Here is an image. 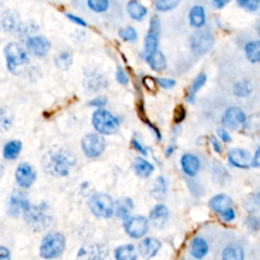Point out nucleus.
<instances>
[{
	"label": "nucleus",
	"instance_id": "f257e3e1",
	"mask_svg": "<svg viewBox=\"0 0 260 260\" xmlns=\"http://www.w3.org/2000/svg\"><path fill=\"white\" fill-rule=\"evenodd\" d=\"M75 165V157L65 147L49 150L43 158L45 171L54 177H65Z\"/></svg>",
	"mask_w": 260,
	"mask_h": 260
},
{
	"label": "nucleus",
	"instance_id": "f03ea898",
	"mask_svg": "<svg viewBox=\"0 0 260 260\" xmlns=\"http://www.w3.org/2000/svg\"><path fill=\"white\" fill-rule=\"evenodd\" d=\"M65 237L61 233L52 232L46 235L40 246V256L44 259H53L62 254L65 249Z\"/></svg>",
	"mask_w": 260,
	"mask_h": 260
},
{
	"label": "nucleus",
	"instance_id": "7ed1b4c3",
	"mask_svg": "<svg viewBox=\"0 0 260 260\" xmlns=\"http://www.w3.org/2000/svg\"><path fill=\"white\" fill-rule=\"evenodd\" d=\"M4 55L7 68L14 74H20L28 64V55L17 43H9L4 48Z\"/></svg>",
	"mask_w": 260,
	"mask_h": 260
},
{
	"label": "nucleus",
	"instance_id": "20e7f679",
	"mask_svg": "<svg viewBox=\"0 0 260 260\" xmlns=\"http://www.w3.org/2000/svg\"><path fill=\"white\" fill-rule=\"evenodd\" d=\"M25 219L29 227L36 231H43L51 224V216L46 204L29 206L24 213Z\"/></svg>",
	"mask_w": 260,
	"mask_h": 260
},
{
	"label": "nucleus",
	"instance_id": "39448f33",
	"mask_svg": "<svg viewBox=\"0 0 260 260\" xmlns=\"http://www.w3.org/2000/svg\"><path fill=\"white\" fill-rule=\"evenodd\" d=\"M90 211L98 218H110L114 213V202L110 195L97 193L90 197L88 202Z\"/></svg>",
	"mask_w": 260,
	"mask_h": 260
},
{
	"label": "nucleus",
	"instance_id": "423d86ee",
	"mask_svg": "<svg viewBox=\"0 0 260 260\" xmlns=\"http://www.w3.org/2000/svg\"><path fill=\"white\" fill-rule=\"evenodd\" d=\"M91 122H93L95 129L101 134H113L119 127V121L117 118L109 111L104 109H99L94 113Z\"/></svg>",
	"mask_w": 260,
	"mask_h": 260
},
{
	"label": "nucleus",
	"instance_id": "0eeeda50",
	"mask_svg": "<svg viewBox=\"0 0 260 260\" xmlns=\"http://www.w3.org/2000/svg\"><path fill=\"white\" fill-rule=\"evenodd\" d=\"M105 147L106 142L100 134H87L82 141V148L87 158H97L101 156Z\"/></svg>",
	"mask_w": 260,
	"mask_h": 260
},
{
	"label": "nucleus",
	"instance_id": "6e6552de",
	"mask_svg": "<svg viewBox=\"0 0 260 260\" xmlns=\"http://www.w3.org/2000/svg\"><path fill=\"white\" fill-rule=\"evenodd\" d=\"M148 220L145 217H133L125 221L124 229L128 236L134 239H139L148 232Z\"/></svg>",
	"mask_w": 260,
	"mask_h": 260
},
{
	"label": "nucleus",
	"instance_id": "1a4fd4ad",
	"mask_svg": "<svg viewBox=\"0 0 260 260\" xmlns=\"http://www.w3.org/2000/svg\"><path fill=\"white\" fill-rule=\"evenodd\" d=\"M109 250L103 244H90L82 247L76 260H107Z\"/></svg>",
	"mask_w": 260,
	"mask_h": 260
},
{
	"label": "nucleus",
	"instance_id": "9d476101",
	"mask_svg": "<svg viewBox=\"0 0 260 260\" xmlns=\"http://www.w3.org/2000/svg\"><path fill=\"white\" fill-rule=\"evenodd\" d=\"M160 20L158 17H152L149 23V30L144 41L145 57L158 50L159 35H160Z\"/></svg>",
	"mask_w": 260,
	"mask_h": 260
},
{
	"label": "nucleus",
	"instance_id": "9b49d317",
	"mask_svg": "<svg viewBox=\"0 0 260 260\" xmlns=\"http://www.w3.org/2000/svg\"><path fill=\"white\" fill-rule=\"evenodd\" d=\"M213 45V37L207 32H197L191 38V49L195 54L207 53Z\"/></svg>",
	"mask_w": 260,
	"mask_h": 260
},
{
	"label": "nucleus",
	"instance_id": "f8f14e48",
	"mask_svg": "<svg viewBox=\"0 0 260 260\" xmlns=\"http://www.w3.org/2000/svg\"><path fill=\"white\" fill-rule=\"evenodd\" d=\"M36 171L34 168L28 163L21 164L17 171H15V179H17L18 184L22 187L29 188L33 185L36 180Z\"/></svg>",
	"mask_w": 260,
	"mask_h": 260
},
{
	"label": "nucleus",
	"instance_id": "ddd939ff",
	"mask_svg": "<svg viewBox=\"0 0 260 260\" xmlns=\"http://www.w3.org/2000/svg\"><path fill=\"white\" fill-rule=\"evenodd\" d=\"M246 121V116L244 114V112L238 108V107H232V108H229L222 119L223 125L227 128L230 129H235L238 126L242 125L244 122Z\"/></svg>",
	"mask_w": 260,
	"mask_h": 260
},
{
	"label": "nucleus",
	"instance_id": "4468645a",
	"mask_svg": "<svg viewBox=\"0 0 260 260\" xmlns=\"http://www.w3.org/2000/svg\"><path fill=\"white\" fill-rule=\"evenodd\" d=\"M29 206L30 205L27 197L22 192L15 191L10 197L8 213L11 217H19L22 212L25 213Z\"/></svg>",
	"mask_w": 260,
	"mask_h": 260
},
{
	"label": "nucleus",
	"instance_id": "2eb2a0df",
	"mask_svg": "<svg viewBox=\"0 0 260 260\" xmlns=\"http://www.w3.org/2000/svg\"><path fill=\"white\" fill-rule=\"evenodd\" d=\"M27 48L35 56L43 57L49 52L51 44L45 37H32L27 41Z\"/></svg>",
	"mask_w": 260,
	"mask_h": 260
},
{
	"label": "nucleus",
	"instance_id": "dca6fc26",
	"mask_svg": "<svg viewBox=\"0 0 260 260\" xmlns=\"http://www.w3.org/2000/svg\"><path fill=\"white\" fill-rule=\"evenodd\" d=\"M229 161L233 166L242 169H246L252 164L251 155L247 150L241 148H234L229 151Z\"/></svg>",
	"mask_w": 260,
	"mask_h": 260
},
{
	"label": "nucleus",
	"instance_id": "f3484780",
	"mask_svg": "<svg viewBox=\"0 0 260 260\" xmlns=\"http://www.w3.org/2000/svg\"><path fill=\"white\" fill-rule=\"evenodd\" d=\"M161 249V242L155 238H145L140 244V252L145 259L155 257Z\"/></svg>",
	"mask_w": 260,
	"mask_h": 260
},
{
	"label": "nucleus",
	"instance_id": "a211bd4d",
	"mask_svg": "<svg viewBox=\"0 0 260 260\" xmlns=\"http://www.w3.org/2000/svg\"><path fill=\"white\" fill-rule=\"evenodd\" d=\"M181 166L182 169L185 174L190 177L195 176L201 168V162L198 158L191 154H186L181 159Z\"/></svg>",
	"mask_w": 260,
	"mask_h": 260
},
{
	"label": "nucleus",
	"instance_id": "6ab92c4d",
	"mask_svg": "<svg viewBox=\"0 0 260 260\" xmlns=\"http://www.w3.org/2000/svg\"><path fill=\"white\" fill-rule=\"evenodd\" d=\"M232 203L233 202L231 200V197H229L226 194H219V195L213 196L209 202V205L211 209L219 213H223L227 209L231 208Z\"/></svg>",
	"mask_w": 260,
	"mask_h": 260
},
{
	"label": "nucleus",
	"instance_id": "aec40b11",
	"mask_svg": "<svg viewBox=\"0 0 260 260\" xmlns=\"http://www.w3.org/2000/svg\"><path fill=\"white\" fill-rule=\"evenodd\" d=\"M145 58H146L148 65L150 66V68L152 70L163 71V70L166 69L167 61H166V58H165L164 54L161 51L157 50L154 53L147 55Z\"/></svg>",
	"mask_w": 260,
	"mask_h": 260
},
{
	"label": "nucleus",
	"instance_id": "412c9836",
	"mask_svg": "<svg viewBox=\"0 0 260 260\" xmlns=\"http://www.w3.org/2000/svg\"><path fill=\"white\" fill-rule=\"evenodd\" d=\"M149 218L156 226H163L169 218V210L164 204H158L150 211Z\"/></svg>",
	"mask_w": 260,
	"mask_h": 260
},
{
	"label": "nucleus",
	"instance_id": "4be33fe9",
	"mask_svg": "<svg viewBox=\"0 0 260 260\" xmlns=\"http://www.w3.org/2000/svg\"><path fill=\"white\" fill-rule=\"evenodd\" d=\"M2 28L6 32H14L19 29L20 17L17 12L14 11H5L1 21Z\"/></svg>",
	"mask_w": 260,
	"mask_h": 260
},
{
	"label": "nucleus",
	"instance_id": "5701e85b",
	"mask_svg": "<svg viewBox=\"0 0 260 260\" xmlns=\"http://www.w3.org/2000/svg\"><path fill=\"white\" fill-rule=\"evenodd\" d=\"M133 208V202L130 198H120L116 204V215L122 220H128L129 215Z\"/></svg>",
	"mask_w": 260,
	"mask_h": 260
},
{
	"label": "nucleus",
	"instance_id": "b1692460",
	"mask_svg": "<svg viewBox=\"0 0 260 260\" xmlns=\"http://www.w3.org/2000/svg\"><path fill=\"white\" fill-rule=\"evenodd\" d=\"M189 22L194 28H202L205 24V11L202 6H193L189 12Z\"/></svg>",
	"mask_w": 260,
	"mask_h": 260
},
{
	"label": "nucleus",
	"instance_id": "393cba45",
	"mask_svg": "<svg viewBox=\"0 0 260 260\" xmlns=\"http://www.w3.org/2000/svg\"><path fill=\"white\" fill-rule=\"evenodd\" d=\"M191 255L196 259H202L203 258L207 252H208V246L207 243L201 237H197L192 241L191 244V249H190Z\"/></svg>",
	"mask_w": 260,
	"mask_h": 260
},
{
	"label": "nucleus",
	"instance_id": "a878e982",
	"mask_svg": "<svg viewBox=\"0 0 260 260\" xmlns=\"http://www.w3.org/2000/svg\"><path fill=\"white\" fill-rule=\"evenodd\" d=\"M127 11L130 18L135 21H142L147 13V9L141 2L131 0L127 5Z\"/></svg>",
	"mask_w": 260,
	"mask_h": 260
},
{
	"label": "nucleus",
	"instance_id": "bb28decb",
	"mask_svg": "<svg viewBox=\"0 0 260 260\" xmlns=\"http://www.w3.org/2000/svg\"><path fill=\"white\" fill-rule=\"evenodd\" d=\"M154 166L143 158H137L134 162V170L142 178H148L154 172Z\"/></svg>",
	"mask_w": 260,
	"mask_h": 260
},
{
	"label": "nucleus",
	"instance_id": "cd10ccee",
	"mask_svg": "<svg viewBox=\"0 0 260 260\" xmlns=\"http://www.w3.org/2000/svg\"><path fill=\"white\" fill-rule=\"evenodd\" d=\"M116 260H136L137 254L135 248L131 244L122 245L115 250Z\"/></svg>",
	"mask_w": 260,
	"mask_h": 260
},
{
	"label": "nucleus",
	"instance_id": "c85d7f7f",
	"mask_svg": "<svg viewBox=\"0 0 260 260\" xmlns=\"http://www.w3.org/2000/svg\"><path fill=\"white\" fill-rule=\"evenodd\" d=\"M206 80H207V76H206V74H204V73H201L200 75L197 76V78L194 80L193 84L191 85L190 89H189L188 94H187V97H186L187 102H189V103H194L196 93H197V91L200 90V89L204 86V84L206 83Z\"/></svg>",
	"mask_w": 260,
	"mask_h": 260
},
{
	"label": "nucleus",
	"instance_id": "c756f323",
	"mask_svg": "<svg viewBox=\"0 0 260 260\" xmlns=\"http://www.w3.org/2000/svg\"><path fill=\"white\" fill-rule=\"evenodd\" d=\"M223 260H244V251L237 244H232L225 248Z\"/></svg>",
	"mask_w": 260,
	"mask_h": 260
},
{
	"label": "nucleus",
	"instance_id": "7c9ffc66",
	"mask_svg": "<svg viewBox=\"0 0 260 260\" xmlns=\"http://www.w3.org/2000/svg\"><path fill=\"white\" fill-rule=\"evenodd\" d=\"M22 143L20 141H11L5 144L3 149V157L6 160L17 159L22 150Z\"/></svg>",
	"mask_w": 260,
	"mask_h": 260
},
{
	"label": "nucleus",
	"instance_id": "2f4dec72",
	"mask_svg": "<svg viewBox=\"0 0 260 260\" xmlns=\"http://www.w3.org/2000/svg\"><path fill=\"white\" fill-rule=\"evenodd\" d=\"M245 53L252 63L260 62V41H252L245 47Z\"/></svg>",
	"mask_w": 260,
	"mask_h": 260
},
{
	"label": "nucleus",
	"instance_id": "473e14b6",
	"mask_svg": "<svg viewBox=\"0 0 260 260\" xmlns=\"http://www.w3.org/2000/svg\"><path fill=\"white\" fill-rule=\"evenodd\" d=\"M151 194L154 196L156 200L158 201H163L166 197L167 193V184L164 177H159L154 183V186L151 188Z\"/></svg>",
	"mask_w": 260,
	"mask_h": 260
},
{
	"label": "nucleus",
	"instance_id": "72a5a7b5",
	"mask_svg": "<svg viewBox=\"0 0 260 260\" xmlns=\"http://www.w3.org/2000/svg\"><path fill=\"white\" fill-rule=\"evenodd\" d=\"M252 89H253V87H252V85L250 82L241 81L234 86L233 91H234L235 96L240 97V98H244V97H248L252 93Z\"/></svg>",
	"mask_w": 260,
	"mask_h": 260
},
{
	"label": "nucleus",
	"instance_id": "f704fd0d",
	"mask_svg": "<svg viewBox=\"0 0 260 260\" xmlns=\"http://www.w3.org/2000/svg\"><path fill=\"white\" fill-rule=\"evenodd\" d=\"M56 66L62 70L68 69L72 64V55L69 52H62L60 53L55 58Z\"/></svg>",
	"mask_w": 260,
	"mask_h": 260
},
{
	"label": "nucleus",
	"instance_id": "c9c22d12",
	"mask_svg": "<svg viewBox=\"0 0 260 260\" xmlns=\"http://www.w3.org/2000/svg\"><path fill=\"white\" fill-rule=\"evenodd\" d=\"M12 123V115L7 109H0V132L8 130Z\"/></svg>",
	"mask_w": 260,
	"mask_h": 260
},
{
	"label": "nucleus",
	"instance_id": "e433bc0d",
	"mask_svg": "<svg viewBox=\"0 0 260 260\" xmlns=\"http://www.w3.org/2000/svg\"><path fill=\"white\" fill-rule=\"evenodd\" d=\"M239 6L250 12H256L260 9V0H237Z\"/></svg>",
	"mask_w": 260,
	"mask_h": 260
},
{
	"label": "nucleus",
	"instance_id": "4c0bfd02",
	"mask_svg": "<svg viewBox=\"0 0 260 260\" xmlns=\"http://www.w3.org/2000/svg\"><path fill=\"white\" fill-rule=\"evenodd\" d=\"M87 4L91 10L96 12H104L109 7L108 0H87Z\"/></svg>",
	"mask_w": 260,
	"mask_h": 260
},
{
	"label": "nucleus",
	"instance_id": "58836bf2",
	"mask_svg": "<svg viewBox=\"0 0 260 260\" xmlns=\"http://www.w3.org/2000/svg\"><path fill=\"white\" fill-rule=\"evenodd\" d=\"M181 0H157L156 8L159 11H168L175 8Z\"/></svg>",
	"mask_w": 260,
	"mask_h": 260
},
{
	"label": "nucleus",
	"instance_id": "ea45409f",
	"mask_svg": "<svg viewBox=\"0 0 260 260\" xmlns=\"http://www.w3.org/2000/svg\"><path fill=\"white\" fill-rule=\"evenodd\" d=\"M143 85L144 87L149 90L150 93H157V90H158V82L152 78V76H144V78L143 79Z\"/></svg>",
	"mask_w": 260,
	"mask_h": 260
},
{
	"label": "nucleus",
	"instance_id": "a19ab883",
	"mask_svg": "<svg viewBox=\"0 0 260 260\" xmlns=\"http://www.w3.org/2000/svg\"><path fill=\"white\" fill-rule=\"evenodd\" d=\"M119 36L124 41H133L137 38V33L132 27H128L121 29L119 32Z\"/></svg>",
	"mask_w": 260,
	"mask_h": 260
},
{
	"label": "nucleus",
	"instance_id": "79ce46f5",
	"mask_svg": "<svg viewBox=\"0 0 260 260\" xmlns=\"http://www.w3.org/2000/svg\"><path fill=\"white\" fill-rule=\"evenodd\" d=\"M185 117H186L185 107L183 105H178L174 110V122L175 123L179 124L183 120L185 119Z\"/></svg>",
	"mask_w": 260,
	"mask_h": 260
},
{
	"label": "nucleus",
	"instance_id": "37998d69",
	"mask_svg": "<svg viewBox=\"0 0 260 260\" xmlns=\"http://www.w3.org/2000/svg\"><path fill=\"white\" fill-rule=\"evenodd\" d=\"M116 80L121 85H127L129 82L127 74L124 72V70L122 68H118V70L116 72Z\"/></svg>",
	"mask_w": 260,
	"mask_h": 260
},
{
	"label": "nucleus",
	"instance_id": "c03bdc74",
	"mask_svg": "<svg viewBox=\"0 0 260 260\" xmlns=\"http://www.w3.org/2000/svg\"><path fill=\"white\" fill-rule=\"evenodd\" d=\"M157 82L158 85L163 88H172L176 85V82L171 79H159Z\"/></svg>",
	"mask_w": 260,
	"mask_h": 260
},
{
	"label": "nucleus",
	"instance_id": "a18cd8bd",
	"mask_svg": "<svg viewBox=\"0 0 260 260\" xmlns=\"http://www.w3.org/2000/svg\"><path fill=\"white\" fill-rule=\"evenodd\" d=\"M222 218H223V220L226 221V222H232L233 220H235L236 215H235L234 209L231 207V208L227 209L226 211H224V212L222 213Z\"/></svg>",
	"mask_w": 260,
	"mask_h": 260
},
{
	"label": "nucleus",
	"instance_id": "49530a36",
	"mask_svg": "<svg viewBox=\"0 0 260 260\" xmlns=\"http://www.w3.org/2000/svg\"><path fill=\"white\" fill-rule=\"evenodd\" d=\"M218 135L220 136V139H221L224 143H226V144L230 143V142L232 141L231 135L229 134V132H228L225 128H220V129L218 130Z\"/></svg>",
	"mask_w": 260,
	"mask_h": 260
},
{
	"label": "nucleus",
	"instance_id": "de8ad7c7",
	"mask_svg": "<svg viewBox=\"0 0 260 260\" xmlns=\"http://www.w3.org/2000/svg\"><path fill=\"white\" fill-rule=\"evenodd\" d=\"M210 144H211V145H212L213 150H215L216 152H218V154H222V152H223L222 145H221V144L218 142V140L216 139L215 136H211V137H210Z\"/></svg>",
	"mask_w": 260,
	"mask_h": 260
},
{
	"label": "nucleus",
	"instance_id": "09e8293b",
	"mask_svg": "<svg viewBox=\"0 0 260 260\" xmlns=\"http://www.w3.org/2000/svg\"><path fill=\"white\" fill-rule=\"evenodd\" d=\"M107 104V99L105 97H99L93 101H90L88 103L89 106H94V107H99V108H101V107L105 106Z\"/></svg>",
	"mask_w": 260,
	"mask_h": 260
},
{
	"label": "nucleus",
	"instance_id": "8fccbe9b",
	"mask_svg": "<svg viewBox=\"0 0 260 260\" xmlns=\"http://www.w3.org/2000/svg\"><path fill=\"white\" fill-rule=\"evenodd\" d=\"M132 145H133V147L137 150V151H140L141 152V154H143L144 156H146L147 155V151H146V148L145 147H144L139 142H137V141H132Z\"/></svg>",
	"mask_w": 260,
	"mask_h": 260
},
{
	"label": "nucleus",
	"instance_id": "3c124183",
	"mask_svg": "<svg viewBox=\"0 0 260 260\" xmlns=\"http://www.w3.org/2000/svg\"><path fill=\"white\" fill-rule=\"evenodd\" d=\"M248 226L253 229V230H258L259 227H260V223H259V220L255 217H250L248 219Z\"/></svg>",
	"mask_w": 260,
	"mask_h": 260
},
{
	"label": "nucleus",
	"instance_id": "603ef678",
	"mask_svg": "<svg viewBox=\"0 0 260 260\" xmlns=\"http://www.w3.org/2000/svg\"><path fill=\"white\" fill-rule=\"evenodd\" d=\"M66 17H67L71 22H73V23H75V24H78V25L83 26V27H87V23H86L84 20H82V19H80V18H78V17H75V15H72V14H66Z\"/></svg>",
	"mask_w": 260,
	"mask_h": 260
},
{
	"label": "nucleus",
	"instance_id": "864d4df0",
	"mask_svg": "<svg viewBox=\"0 0 260 260\" xmlns=\"http://www.w3.org/2000/svg\"><path fill=\"white\" fill-rule=\"evenodd\" d=\"M0 260H10V252L5 247H0Z\"/></svg>",
	"mask_w": 260,
	"mask_h": 260
},
{
	"label": "nucleus",
	"instance_id": "5fc2aeb1",
	"mask_svg": "<svg viewBox=\"0 0 260 260\" xmlns=\"http://www.w3.org/2000/svg\"><path fill=\"white\" fill-rule=\"evenodd\" d=\"M231 0H212V3L217 8H223L226 4L230 2Z\"/></svg>",
	"mask_w": 260,
	"mask_h": 260
},
{
	"label": "nucleus",
	"instance_id": "6e6d98bb",
	"mask_svg": "<svg viewBox=\"0 0 260 260\" xmlns=\"http://www.w3.org/2000/svg\"><path fill=\"white\" fill-rule=\"evenodd\" d=\"M253 167H260V148L256 151V154L254 158L252 159V164Z\"/></svg>",
	"mask_w": 260,
	"mask_h": 260
},
{
	"label": "nucleus",
	"instance_id": "4d7b16f0",
	"mask_svg": "<svg viewBox=\"0 0 260 260\" xmlns=\"http://www.w3.org/2000/svg\"><path fill=\"white\" fill-rule=\"evenodd\" d=\"M175 148H176V146H174V145H170L169 147H168V148H167V151H166V155H167V156H171V155L173 154V151L175 150Z\"/></svg>",
	"mask_w": 260,
	"mask_h": 260
},
{
	"label": "nucleus",
	"instance_id": "13d9d810",
	"mask_svg": "<svg viewBox=\"0 0 260 260\" xmlns=\"http://www.w3.org/2000/svg\"><path fill=\"white\" fill-rule=\"evenodd\" d=\"M254 202L257 204H260V192H258L256 195H255V198H254Z\"/></svg>",
	"mask_w": 260,
	"mask_h": 260
}]
</instances>
